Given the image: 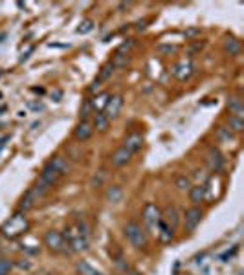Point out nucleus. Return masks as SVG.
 <instances>
[{"label": "nucleus", "mask_w": 244, "mask_h": 275, "mask_svg": "<svg viewBox=\"0 0 244 275\" xmlns=\"http://www.w3.org/2000/svg\"><path fill=\"white\" fill-rule=\"evenodd\" d=\"M66 242V248L70 253H79V251H87L90 246V229L87 222L77 220V222L70 224L64 231H61Z\"/></svg>", "instance_id": "1"}, {"label": "nucleus", "mask_w": 244, "mask_h": 275, "mask_svg": "<svg viewBox=\"0 0 244 275\" xmlns=\"http://www.w3.org/2000/svg\"><path fill=\"white\" fill-rule=\"evenodd\" d=\"M28 231H30V220H28L26 215L19 213V211H17L10 220H6L4 226L0 228V233L10 240L19 239V237H22V235H26Z\"/></svg>", "instance_id": "2"}, {"label": "nucleus", "mask_w": 244, "mask_h": 275, "mask_svg": "<svg viewBox=\"0 0 244 275\" xmlns=\"http://www.w3.org/2000/svg\"><path fill=\"white\" fill-rule=\"evenodd\" d=\"M125 239L129 240V244L136 249H145L149 246V235H147V229L141 226L140 222L136 220H130V222L125 224L123 228Z\"/></svg>", "instance_id": "3"}, {"label": "nucleus", "mask_w": 244, "mask_h": 275, "mask_svg": "<svg viewBox=\"0 0 244 275\" xmlns=\"http://www.w3.org/2000/svg\"><path fill=\"white\" fill-rule=\"evenodd\" d=\"M44 246H46L50 251H53V253H68L64 237H62V233L57 231V229L46 231V235H44Z\"/></svg>", "instance_id": "4"}, {"label": "nucleus", "mask_w": 244, "mask_h": 275, "mask_svg": "<svg viewBox=\"0 0 244 275\" xmlns=\"http://www.w3.org/2000/svg\"><path fill=\"white\" fill-rule=\"evenodd\" d=\"M141 218H143V224H145L147 229H156L158 222L161 220V209L156 204H145Z\"/></svg>", "instance_id": "5"}, {"label": "nucleus", "mask_w": 244, "mask_h": 275, "mask_svg": "<svg viewBox=\"0 0 244 275\" xmlns=\"http://www.w3.org/2000/svg\"><path fill=\"white\" fill-rule=\"evenodd\" d=\"M195 73V64H193L191 59H182L178 61L175 66H173V75L178 79V81H189L191 75Z\"/></svg>", "instance_id": "6"}, {"label": "nucleus", "mask_w": 244, "mask_h": 275, "mask_svg": "<svg viewBox=\"0 0 244 275\" xmlns=\"http://www.w3.org/2000/svg\"><path fill=\"white\" fill-rule=\"evenodd\" d=\"M202 217H204V211L200 208H197V206L191 208V209H187L186 215H184V226H186V231L193 233V231L200 226Z\"/></svg>", "instance_id": "7"}, {"label": "nucleus", "mask_w": 244, "mask_h": 275, "mask_svg": "<svg viewBox=\"0 0 244 275\" xmlns=\"http://www.w3.org/2000/svg\"><path fill=\"white\" fill-rule=\"evenodd\" d=\"M41 200V195L37 193L35 187H31L24 193V197L21 198V202H19V213H24L26 215L30 209H33L37 206V202Z\"/></svg>", "instance_id": "8"}, {"label": "nucleus", "mask_w": 244, "mask_h": 275, "mask_svg": "<svg viewBox=\"0 0 244 275\" xmlns=\"http://www.w3.org/2000/svg\"><path fill=\"white\" fill-rule=\"evenodd\" d=\"M61 178H62L61 172L55 171V169H53L50 163H46V165H44V169L41 171V178H39V182L44 184L48 189H53V187L61 182Z\"/></svg>", "instance_id": "9"}, {"label": "nucleus", "mask_w": 244, "mask_h": 275, "mask_svg": "<svg viewBox=\"0 0 244 275\" xmlns=\"http://www.w3.org/2000/svg\"><path fill=\"white\" fill-rule=\"evenodd\" d=\"M121 109H123V96L116 94V96H110L109 101H107V107H105L103 114L109 118V120H116L120 116Z\"/></svg>", "instance_id": "10"}, {"label": "nucleus", "mask_w": 244, "mask_h": 275, "mask_svg": "<svg viewBox=\"0 0 244 275\" xmlns=\"http://www.w3.org/2000/svg\"><path fill=\"white\" fill-rule=\"evenodd\" d=\"M206 163H208V167L213 172H220L224 169V163H226V160H224L222 152L218 151L217 147H211V149H209V152H208V158H206Z\"/></svg>", "instance_id": "11"}, {"label": "nucleus", "mask_w": 244, "mask_h": 275, "mask_svg": "<svg viewBox=\"0 0 244 275\" xmlns=\"http://www.w3.org/2000/svg\"><path fill=\"white\" fill-rule=\"evenodd\" d=\"M132 152H129L125 147H120V149H116L112 154H110L109 161H110V165L112 167H125L127 163L130 161V158H132Z\"/></svg>", "instance_id": "12"}, {"label": "nucleus", "mask_w": 244, "mask_h": 275, "mask_svg": "<svg viewBox=\"0 0 244 275\" xmlns=\"http://www.w3.org/2000/svg\"><path fill=\"white\" fill-rule=\"evenodd\" d=\"M121 147H125L129 152L136 154V152L141 151V147H143V136H141L140 132H132V134H129L125 138Z\"/></svg>", "instance_id": "13"}, {"label": "nucleus", "mask_w": 244, "mask_h": 275, "mask_svg": "<svg viewBox=\"0 0 244 275\" xmlns=\"http://www.w3.org/2000/svg\"><path fill=\"white\" fill-rule=\"evenodd\" d=\"M94 134V127L90 121H79L77 127L73 129V138L77 141H89Z\"/></svg>", "instance_id": "14"}, {"label": "nucleus", "mask_w": 244, "mask_h": 275, "mask_svg": "<svg viewBox=\"0 0 244 275\" xmlns=\"http://www.w3.org/2000/svg\"><path fill=\"white\" fill-rule=\"evenodd\" d=\"M156 233H158V239H160L161 244H171L173 240H175V229L166 224L164 220L158 222V228H156Z\"/></svg>", "instance_id": "15"}, {"label": "nucleus", "mask_w": 244, "mask_h": 275, "mask_svg": "<svg viewBox=\"0 0 244 275\" xmlns=\"http://www.w3.org/2000/svg\"><path fill=\"white\" fill-rule=\"evenodd\" d=\"M161 220L166 224H169L173 229L178 228V224H180V213H178V209L175 206H167L164 211H161Z\"/></svg>", "instance_id": "16"}, {"label": "nucleus", "mask_w": 244, "mask_h": 275, "mask_svg": "<svg viewBox=\"0 0 244 275\" xmlns=\"http://www.w3.org/2000/svg\"><path fill=\"white\" fill-rule=\"evenodd\" d=\"M228 110H229V114H231V116H235V118H240V120H244L242 99H240L239 96H231V98L228 99Z\"/></svg>", "instance_id": "17"}, {"label": "nucleus", "mask_w": 244, "mask_h": 275, "mask_svg": "<svg viewBox=\"0 0 244 275\" xmlns=\"http://www.w3.org/2000/svg\"><path fill=\"white\" fill-rule=\"evenodd\" d=\"M109 94L107 92H101L98 94V96H94L92 99H90V105H92V110L94 112H103L105 107H107V101H109Z\"/></svg>", "instance_id": "18"}, {"label": "nucleus", "mask_w": 244, "mask_h": 275, "mask_svg": "<svg viewBox=\"0 0 244 275\" xmlns=\"http://www.w3.org/2000/svg\"><path fill=\"white\" fill-rule=\"evenodd\" d=\"M109 125H110V120L103 112H94V123H92L94 129H98L99 132H107V130H109Z\"/></svg>", "instance_id": "19"}, {"label": "nucleus", "mask_w": 244, "mask_h": 275, "mask_svg": "<svg viewBox=\"0 0 244 275\" xmlns=\"http://www.w3.org/2000/svg\"><path fill=\"white\" fill-rule=\"evenodd\" d=\"M48 163H50V165H52L55 171L61 172L62 176L70 172V163H68V160H66V158H62V156H55V158H53V160H50Z\"/></svg>", "instance_id": "20"}, {"label": "nucleus", "mask_w": 244, "mask_h": 275, "mask_svg": "<svg viewBox=\"0 0 244 275\" xmlns=\"http://www.w3.org/2000/svg\"><path fill=\"white\" fill-rule=\"evenodd\" d=\"M224 50H226L229 55H239L242 46H240L239 39H235V37H226V41H224Z\"/></svg>", "instance_id": "21"}, {"label": "nucleus", "mask_w": 244, "mask_h": 275, "mask_svg": "<svg viewBox=\"0 0 244 275\" xmlns=\"http://www.w3.org/2000/svg\"><path fill=\"white\" fill-rule=\"evenodd\" d=\"M189 198H191L193 204H200L206 200V189H204V186H191V189H189Z\"/></svg>", "instance_id": "22"}, {"label": "nucleus", "mask_w": 244, "mask_h": 275, "mask_svg": "<svg viewBox=\"0 0 244 275\" xmlns=\"http://www.w3.org/2000/svg\"><path fill=\"white\" fill-rule=\"evenodd\" d=\"M75 270H77L79 275H103L99 270H96L90 262H87V260H79L77 266H75Z\"/></svg>", "instance_id": "23"}, {"label": "nucleus", "mask_w": 244, "mask_h": 275, "mask_svg": "<svg viewBox=\"0 0 244 275\" xmlns=\"http://www.w3.org/2000/svg\"><path fill=\"white\" fill-rule=\"evenodd\" d=\"M121 195H123V193H121V187L120 186H112V187H109V189H107V195H105V197H107V200H109V202H120L121 200Z\"/></svg>", "instance_id": "24"}, {"label": "nucleus", "mask_w": 244, "mask_h": 275, "mask_svg": "<svg viewBox=\"0 0 244 275\" xmlns=\"http://www.w3.org/2000/svg\"><path fill=\"white\" fill-rule=\"evenodd\" d=\"M229 130L231 132H242L244 130V120H240V118H235V116H229Z\"/></svg>", "instance_id": "25"}, {"label": "nucleus", "mask_w": 244, "mask_h": 275, "mask_svg": "<svg viewBox=\"0 0 244 275\" xmlns=\"http://www.w3.org/2000/svg\"><path fill=\"white\" fill-rule=\"evenodd\" d=\"M94 114L92 110V105H90V99H85L83 105H81V121H89V118Z\"/></svg>", "instance_id": "26"}, {"label": "nucleus", "mask_w": 244, "mask_h": 275, "mask_svg": "<svg viewBox=\"0 0 244 275\" xmlns=\"http://www.w3.org/2000/svg\"><path fill=\"white\" fill-rule=\"evenodd\" d=\"M217 138H218V141H229V140H233L235 136H233V132L229 129H226V127H218Z\"/></svg>", "instance_id": "27"}, {"label": "nucleus", "mask_w": 244, "mask_h": 275, "mask_svg": "<svg viewBox=\"0 0 244 275\" xmlns=\"http://www.w3.org/2000/svg\"><path fill=\"white\" fill-rule=\"evenodd\" d=\"M13 270V260L0 257V275H10Z\"/></svg>", "instance_id": "28"}, {"label": "nucleus", "mask_w": 244, "mask_h": 275, "mask_svg": "<svg viewBox=\"0 0 244 275\" xmlns=\"http://www.w3.org/2000/svg\"><path fill=\"white\" fill-rule=\"evenodd\" d=\"M112 72H114V64H112V62H109V64H105V66L101 68V73H99L98 79L101 81V83H103V81H107V79L112 75Z\"/></svg>", "instance_id": "29"}, {"label": "nucleus", "mask_w": 244, "mask_h": 275, "mask_svg": "<svg viewBox=\"0 0 244 275\" xmlns=\"http://www.w3.org/2000/svg\"><path fill=\"white\" fill-rule=\"evenodd\" d=\"M177 187L180 191H189V189H191V180H189V176H178Z\"/></svg>", "instance_id": "30"}, {"label": "nucleus", "mask_w": 244, "mask_h": 275, "mask_svg": "<svg viewBox=\"0 0 244 275\" xmlns=\"http://www.w3.org/2000/svg\"><path fill=\"white\" fill-rule=\"evenodd\" d=\"M94 30V21H90V19H87V21H83L81 24H79L77 28V33H83V35H87V33H90V31Z\"/></svg>", "instance_id": "31"}, {"label": "nucleus", "mask_w": 244, "mask_h": 275, "mask_svg": "<svg viewBox=\"0 0 244 275\" xmlns=\"http://www.w3.org/2000/svg\"><path fill=\"white\" fill-rule=\"evenodd\" d=\"M28 109H31L33 112H42L44 110V103H41V101H30Z\"/></svg>", "instance_id": "32"}, {"label": "nucleus", "mask_w": 244, "mask_h": 275, "mask_svg": "<svg viewBox=\"0 0 244 275\" xmlns=\"http://www.w3.org/2000/svg\"><path fill=\"white\" fill-rule=\"evenodd\" d=\"M132 44H134L132 39H129V42H123V44L120 46V50H118V55H123V52H129L130 48H132Z\"/></svg>", "instance_id": "33"}, {"label": "nucleus", "mask_w": 244, "mask_h": 275, "mask_svg": "<svg viewBox=\"0 0 244 275\" xmlns=\"http://www.w3.org/2000/svg\"><path fill=\"white\" fill-rule=\"evenodd\" d=\"M105 174H107V172H105V171H99V176H98V174L94 176L92 186H94V187H96V186H101V184H103V180H105Z\"/></svg>", "instance_id": "34"}, {"label": "nucleus", "mask_w": 244, "mask_h": 275, "mask_svg": "<svg viewBox=\"0 0 244 275\" xmlns=\"http://www.w3.org/2000/svg\"><path fill=\"white\" fill-rule=\"evenodd\" d=\"M161 53H175L177 52V46H160Z\"/></svg>", "instance_id": "35"}, {"label": "nucleus", "mask_w": 244, "mask_h": 275, "mask_svg": "<svg viewBox=\"0 0 244 275\" xmlns=\"http://www.w3.org/2000/svg\"><path fill=\"white\" fill-rule=\"evenodd\" d=\"M99 88H101V81H99V79H96V81L92 83V86H90V90H92V92H96V90H99Z\"/></svg>", "instance_id": "36"}, {"label": "nucleus", "mask_w": 244, "mask_h": 275, "mask_svg": "<svg viewBox=\"0 0 244 275\" xmlns=\"http://www.w3.org/2000/svg\"><path fill=\"white\" fill-rule=\"evenodd\" d=\"M6 141H10V136H2V138H0V152H2V149L6 147Z\"/></svg>", "instance_id": "37"}, {"label": "nucleus", "mask_w": 244, "mask_h": 275, "mask_svg": "<svg viewBox=\"0 0 244 275\" xmlns=\"http://www.w3.org/2000/svg\"><path fill=\"white\" fill-rule=\"evenodd\" d=\"M198 31H200L198 28H191V30H187V31H186V35H187V37H193V35H197Z\"/></svg>", "instance_id": "38"}, {"label": "nucleus", "mask_w": 244, "mask_h": 275, "mask_svg": "<svg viewBox=\"0 0 244 275\" xmlns=\"http://www.w3.org/2000/svg\"><path fill=\"white\" fill-rule=\"evenodd\" d=\"M125 8H130V2H121L120 10H125Z\"/></svg>", "instance_id": "39"}, {"label": "nucleus", "mask_w": 244, "mask_h": 275, "mask_svg": "<svg viewBox=\"0 0 244 275\" xmlns=\"http://www.w3.org/2000/svg\"><path fill=\"white\" fill-rule=\"evenodd\" d=\"M127 275H141L140 271H136V270H130V271H127Z\"/></svg>", "instance_id": "40"}, {"label": "nucleus", "mask_w": 244, "mask_h": 275, "mask_svg": "<svg viewBox=\"0 0 244 275\" xmlns=\"http://www.w3.org/2000/svg\"><path fill=\"white\" fill-rule=\"evenodd\" d=\"M0 255H2V248H0Z\"/></svg>", "instance_id": "41"}]
</instances>
